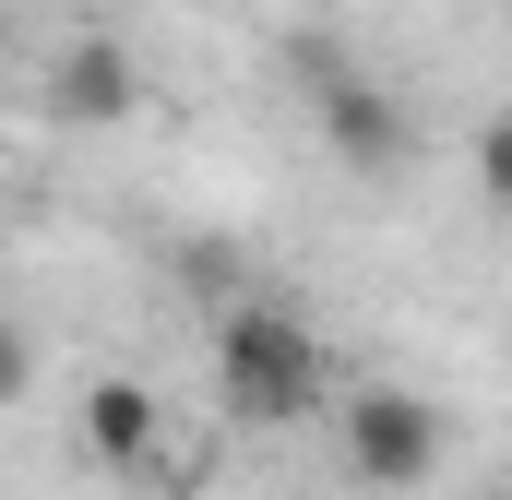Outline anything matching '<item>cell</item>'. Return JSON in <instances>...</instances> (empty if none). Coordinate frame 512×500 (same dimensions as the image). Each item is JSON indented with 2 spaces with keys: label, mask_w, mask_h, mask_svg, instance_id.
Returning <instances> with one entry per match:
<instances>
[{
  "label": "cell",
  "mask_w": 512,
  "mask_h": 500,
  "mask_svg": "<svg viewBox=\"0 0 512 500\" xmlns=\"http://www.w3.org/2000/svg\"><path fill=\"white\" fill-rule=\"evenodd\" d=\"M334 393V346L286 310V298H215V405L251 417V429H286V417H322Z\"/></svg>",
  "instance_id": "cell-1"
},
{
  "label": "cell",
  "mask_w": 512,
  "mask_h": 500,
  "mask_svg": "<svg viewBox=\"0 0 512 500\" xmlns=\"http://www.w3.org/2000/svg\"><path fill=\"white\" fill-rule=\"evenodd\" d=\"M298 96H310V120H322V155H346L358 179H393V167L417 155V120L393 108L334 36H298Z\"/></svg>",
  "instance_id": "cell-2"
},
{
  "label": "cell",
  "mask_w": 512,
  "mask_h": 500,
  "mask_svg": "<svg viewBox=\"0 0 512 500\" xmlns=\"http://www.w3.org/2000/svg\"><path fill=\"white\" fill-rule=\"evenodd\" d=\"M334 441H346V465H358L370 489H429V477H441L453 417H441L429 393H405V381H370V393H346V405H334Z\"/></svg>",
  "instance_id": "cell-3"
},
{
  "label": "cell",
  "mask_w": 512,
  "mask_h": 500,
  "mask_svg": "<svg viewBox=\"0 0 512 500\" xmlns=\"http://www.w3.org/2000/svg\"><path fill=\"white\" fill-rule=\"evenodd\" d=\"M131 60L108 48V36H72L60 48V72H48V120H72V131H108V120H131Z\"/></svg>",
  "instance_id": "cell-4"
},
{
  "label": "cell",
  "mask_w": 512,
  "mask_h": 500,
  "mask_svg": "<svg viewBox=\"0 0 512 500\" xmlns=\"http://www.w3.org/2000/svg\"><path fill=\"white\" fill-rule=\"evenodd\" d=\"M155 441H167V405H155V393H143V381H96V393H84V453H96V465H108V477H131V465H155Z\"/></svg>",
  "instance_id": "cell-5"
},
{
  "label": "cell",
  "mask_w": 512,
  "mask_h": 500,
  "mask_svg": "<svg viewBox=\"0 0 512 500\" xmlns=\"http://www.w3.org/2000/svg\"><path fill=\"white\" fill-rule=\"evenodd\" d=\"M24 393H36V334L0 310V405H24Z\"/></svg>",
  "instance_id": "cell-6"
},
{
  "label": "cell",
  "mask_w": 512,
  "mask_h": 500,
  "mask_svg": "<svg viewBox=\"0 0 512 500\" xmlns=\"http://www.w3.org/2000/svg\"><path fill=\"white\" fill-rule=\"evenodd\" d=\"M0 215H12V203H0Z\"/></svg>",
  "instance_id": "cell-7"
}]
</instances>
